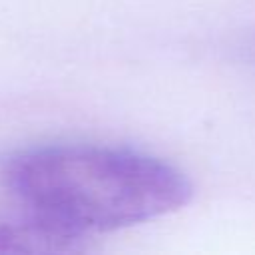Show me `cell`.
<instances>
[{"instance_id": "obj_1", "label": "cell", "mask_w": 255, "mask_h": 255, "mask_svg": "<svg viewBox=\"0 0 255 255\" xmlns=\"http://www.w3.org/2000/svg\"><path fill=\"white\" fill-rule=\"evenodd\" d=\"M2 179L24 213L84 241L175 213L193 197V183L173 163L96 143L18 151Z\"/></svg>"}, {"instance_id": "obj_2", "label": "cell", "mask_w": 255, "mask_h": 255, "mask_svg": "<svg viewBox=\"0 0 255 255\" xmlns=\"http://www.w3.org/2000/svg\"><path fill=\"white\" fill-rule=\"evenodd\" d=\"M90 241L74 237L30 213L0 223V253H82Z\"/></svg>"}]
</instances>
